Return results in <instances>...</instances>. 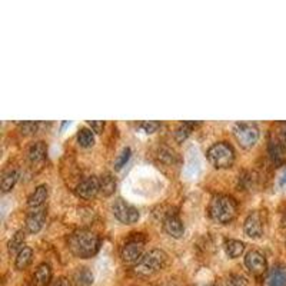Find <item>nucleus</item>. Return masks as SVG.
<instances>
[{
	"label": "nucleus",
	"mask_w": 286,
	"mask_h": 286,
	"mask_svg": "<svg viewBox=\"0 0 286 286\" xmlns=\"http://www.w3.org/2000/svg\"><path fill=\"white\" fill-rule=\"evenodd\" d=\"M161 128V123L159 122H153V120H149V122H142L140 123V129L146 133H153L157 129Z\"/></svg>",
	"instance_id": "obj_29"
},
{
	"label": "nucleus",
	"mask_w": 286,
	"mask_h": 286,
	"mask_svg": "<svg viewBox=\"0 0 286 286\" xmlns=\"http://www.w3.org/2000/svg\"><path fill=\"white\" fill-rule=\"evenodd\" d=\"M68 247L76 258L89 259L99 252L101 240L96 233L89 229H78L69 235Z\"/></svg>",
	"instance_id": "obj_1"
},
{
	"label": "nucleus",
	"mask_w": 286,
	"mask_h": 286,
	"mask_svg": "<svg viewBox=\"0 0 286 286\" xmlns=\"http://www.w3.org/2000/svg\"><path fill=\"white\" fill-rule=\"evenodd\" d=\"M52 286H72V285H70L69 279L65 278V276H60V278H57L54 280Z\"/></svg>",
	"instance_id": "obj_31"
},
{
	"label": "nucleus",
	"mask_w": 286,
	"mask_h": 286,
	"mask_svg": "<svg viewBox=\"0 0 286 286\" xmlns=\"http://www.w3.org/2000/svg\"><path fill=\"white\" fill-rule=\"evenodd\" d=\"M46 224V210L45 208L31 209L26 216V229L29 233H38Z\"/></svg>",
	"instance_id": "obj_12"
},
{
	"label": "nucleus",
	"mask_w": 286,
	"mask_h": 286,
	"mask_svg": "<svg viewBox=\"0 0 286 286\" xmlns=\"http://www.w3.org/2000/svg\"><path fill=\"white\" fill-rule=\"evenodd\" d=\"M208 161L216 169H228L235 162V152L226 142H217L208 149Z\"/></svg>",
	"instance_id": "obj_5"
},
{
	"label": "nucleus",
	"mask_w": 286,
	"mask_h": 286,
	"mask_svg": "<svg viewBox=\"0 0 286 286\" xmlns=\"http://www.w3.org/2000/svg\"><path fill=\"white\" fill-rule=\"evenodd\" d=\"M52 280V268L49 263H40L33 273L31 283L33 286H47Z\"/></svg>",
	"instance_id": "obj_14"
},
{
	"label": "nucleus",
	"mask_w": 286,
	"mask_h": 286,
	"mask_svg": "<svg viewBox=\"0 0 286 286\" xmlns=\"http://www.w3.org/2000/svg\"><path fill=\"white\" fill-rule=\"evenodd\" d=\"M78 143L82 147H92L94 145V135L93 131L87 128H82L78 132Z\"/></svg>",
	"instance_id": "obj_25"
},
{
	"label": "nucleus",
	"mask_w": 286,
	"mask_h": 286,
	"mask_svg": "<svg viewBox=\"0 0 286 286\" xmlns=\"http://www.w3.org/2000/svg\"><path fill=\"white\" fill-rule=\"evenodd\" d=\"M269 156L275 165H282L286 161V122L276 124L269 138Z\"/></svg>",
	"instance_id": "obj_4"
},
{
	"label": "nucleus",
	"mask_w": 286,
	"mask_h": 286,
	"mask_svg": "<svg viewBox=\"0 0 286 286\" xmlns=\"http://www.w3.org/2000/svg\"><path fill=\"white\" fill-rule=\"evenodd\" d=\"M224 247L226 255L229 256L231 259H235V258H239V256L243 253V250H245V243H243L242 240L229 239L225 242Z\"/></svg>",
	"instance_id": "obj_21"
},
{
	"label": "nucleus",
	"mask_w": 286,
	"mask_h": 286,
	"mask_svg": "<svg viewBox=\"0 0 286 286\" xmlns=\"http://www.w3.org/2000/svg\"><path fill=\"white\" fill-rule=\"evenodd\" d=\"M233 136L243 149H252L259 139V129L255 123L239 122L233 126Z\"/></svg>",
	"instance_id": "obj_6"
},
{
	"label": "nucleus",
	"mask_w": 286,
	"mask_h": 286,
	"mask_svg": "<svg viewBox=\"0 0 286 286\" xmlns=\"http://www.w3.org/2000/svg\"><path fill=\"white\" fill-rule=\"evenodd\" d=\"M89 126L92 128V131L94 133H102L103 132V128H105V122L103 120H90L89 122Z\"/></svg>",
	"instance_id": "obj_30"
},
{
	"label": "nucleus",
	"mask_w": 286,
	"mask_h": 286,
	"mask_svg": "<svg viewBox=\"0 0 286 286\" xmlns=\"http://www.w3.org/2000/svg\"><path fill=\"white\" fill-rule=\"evenodd\" d=\"M38 126L39 124L36 122H23V123H20V132H22V135H31V133H36Z\"/></svg>",
	"instance_id": "obj_28"
},
{
	"label": "nucleus",
	"mask_w": 286,
	"mask_h": 286,
	"mask_svg": "<svg viewBox=\"0 0 286 286\" xmlns=\"http://www.w3.org/2000/svg\"><path fill=\"white\" fill-rule=\"evenodd\" d=\"M279 183H280V186H283L286 183V170L285 173L282 175V178H280V182H279Z\"/></svg>",
	"instance_id": "obj_32"
},
{
	"label": "nucleus",
	"mask_w": 286,
	"mask_h": 286,
	"mask_svg": "<svg viewBox=\"0 0 286 286\" xmlns=\"http://www.w3.org/2000/svg\"><path fill=\"white\" fill-rule=\"evenodd\" d=\"M143 249H145V242L140 239H132L126 242L122 249H120V258L126 263H136L143 258Z\"/></svg>",
	"instance_id": "obj_9"
},
{
	"label": "nucleus",
	"mask_w": 286,
	"mask_h": 286,
	"mask_svg": "<svg viewBox=\"0 0 286 286\" xmlns=\"http://www.w3.org/2000/svg\"><path fill=\"white\" fill-rule=\"evenodd\" d=\"M24 247V232L23 231H17V232L12 236V239L9 240L8 249L10 255L19 253Z\"/></svg>",
	"instance_id": "obj_22"
},
{
	"label": "nucleus",
	"mask_w": 286,
	"mask_h": 286,
	"mask_svg": "<svg viewBox=\"0 0 286 286\" xmlns=\"http://www.w3.org/2000/svg\"><path fill=\"white\" fill-rule=\"evenodd\" d=\"M101 180V192L105 196H110L112 194H115L116 190V179L113 178L110 173H105L102 175Z\"/></svg>",
	"instance_id": "obj_23"
},
{
	"label": "nucleus",
	"mask_w": 286,
	"mask_h": 286,
	"mask_svg": "<svg viewBox=\"0 0 286 286\" xmlns=\"http://www.w3.org/2000/svg\"><path fill=\"white\" fill-rule=\"evenodd\" d=\"M236 202L231 196L226 195H217L215 196L210 205H209V216L216 224L226 225L232 222L233 217L236 216Z\"/></svg>",
	"instance_id": "obj_2"
},
{
	"label": "nucleus",
	"mask_w": 286,
	"mask_h": 286,
	"mask_svg": "<svg viewBox=\"0 0 286 286\" xmlns=\"http://www.w3.org/2000/svg\"><path fill=\"white\" fill-rule=\"evenodd\" d=\"M245 266L247 271L253 275H263L266 269H268V263H266V258L261 253L259 250H250L247 252L245 256Z\"/></svg>",
	"instance_id": "obj_11"
},
{
	"label": "nucleus",
	"mask_w": 286,
	"mask_h": 286,
	"mask_svg": "<svg viewBox=\"0 0 286 286\" xmlns=\"http://www.w3.org/2000/svg\"><path fill=\"white\" fill-rule=\"evenodd\" d=\"M201 286H215V285H201Z\"/></svg>",
	"instance_id": "obj_33"
},
{
	"label": "nucleus",
	"mask_w": 286,
	"mask_h": 286,
	"mask_svg": "<svg viewBox=\"0 0 286 286\" xmlns=\"http://www.w3.org/2000/svg\"><path fill=\"white\" fill-rule=\"evenodd\" d=\"M266 286H286V268L282 265L273 266L268 272Z\"/></svg>",
	"instance_id": "obj_15"
},
{
	"label": "nucleus",
	"mask_w": 286,
	"mask_h": 286,
	"mask_svg": "<svg viewBox=\"0 0 286 286\" xmlns=\"http://www.w3.org/2000/svg\"><path fill=\"white\" fill-rule=\"evenodd\" d=\"M196 124L199 123H198V122H182V123L176 128V131H175V139L178 140L179 143L187 139L189 135L192 133L194 126H196Z\"/></svg>",
	"instance_id": "obj_24"
},
{
	"label": "nucleus",
	"mask_w": 286,
	"mask_h": 286,
	"mask_svg": "<svg viewBox=\"0 0 286 286\" xmlns=\"http://www.w3.org/2000/svg\"><path fill=\"white\" fill-rule=\"evenodd\" d=\"M31 258H33V250L31 247L24 246L17 255L15 259V268L17 271H24L29 265L31 263Z\"/></svg>",
	"instance_id": "obj_19"
},
{
	"label": "nucleus",
	"mask_w": 286,
	"mask_h": 286,
	"mask_svg": "<svg viewBox=\"0 0 286 286\" xmlns=\"http://www.w3.org/2000/svg\"><path fill=\"white\" fill-rule=\"evenodd\" d=\"M131 155H132L131 147H124L123 150H122V153L117 156V159L115 161V169L116 170L122 169L124 165L128 163V161L131 159Z\"/></svg>",
	"instance_id": "obj_27"
},
{
	"label": "nucleus",
	"mask_w": 286,
	"mask_h": 286,
	"mask_svg": "<svg viewBox=\"0 0 286 286\" xmlns=\"http://www.w3.org/2000/svg\"><path fill=\"white\" fill-rule=\"evenodd\" d=\"M46 152H47L46 145L39 140V142L31 143V146L29 147V150H27V157H29L30 163L35 165V163L42 162V161L46 157Z\"/></svg>",
	"instance_id": "obj_18"
},
{
	"label": "nucleus",
	"mask_w": 286,
	"mask_h": 286,
	"mask_svg": "<svg viewBox=\"0 0 286 286\" xmlns=\"http://www.w3.org/2000/svg\"><path fill=\"white\" fill-rule=\"evenodd\" d=\"M112 212L119 222H122L124 225H132L136 224L139 220V210L132 206L129 203H126L122 199H117L113 206H112Z\"/></svg>",
	"instance_id": "obj_7"
},
{
	"label": "nucleus",
	"mask_w": 286,
	"mask_h": 286,
	"mask_svg": "<svg viewBox=\"0 0 286 286\" xmlns=\"http://www.w3.org/2000/svg\"><path fill=\"white\" fill-rule=\"evenodd\" d=\"M99 192H101V180L96 176H89V178L83 179L75 189V194L85 201L93 199Z\"/></svg>",
	"instance_id": "obj_10"
},
{
	"label": "nucleus",
	"mask_w": 286,
	"mask_h": 286,
	"mask_svg": "<svg viewBox=\"0 0 286 286\" xmlns=\"http://www.w3.org/2000/svg\"><path fill=\"white\" fill-rule=\"evenodd\" d=\"M72 280L76 286H90L93 282L92 272L89 271L87 268H78L76 271L73 272Z\"/></svg>",
	"instance_id": "obj_20"
},
{
	"label": "nucleus",
	"mask_w": 286,
	"mask_h": 286,
	"mask_svg": "<svg viewBox=\"0 0 286 286\" xmlns=\"http://www.w3.org/2000/svg\"><path fill=\"white\" fill-rule=\"evenodd\" d=\"M263 228H265V217L261 210H253L250 212L243 224V231L246 236L252 239H259L263 235Z\"/></svg>",
	"instance_id": "obj_8"
},
{
	"label": "nucleus",
	"mask_w": 286,
	"mask_h": 286,
	"mask_svg": "<svg viewBox=\"0 0 286 286\" xmlns=\"http://www.w3.org/2000/svg\"><path fill=\"white\" fill-rule=\"evenodd\" d=\"M224 286H247V279L240 273H232L225 280Z\"/></svg>",
	"instance_id": "obj_26"
},
{
	"label": "nucleus",
	"mask_w": 286,
	"mask_h": 286,
	"mask_svg": "<svg viewBox=\"0 0 286 286\" xmlns=\"http://www.w3.org/2000/svg\"><path fill=\"white\" fill-rule=\"evenodd\" d=\"M47 196H49V187L46 185H40L38 186L31 195L27 199V206L30 209H36V208H42L43 203L46 202Z\"/></svg>",
	"instance_id": "obj_16"
},
{
	"label": "nucleus",
	"mask_w": 286,
	"mask_h": 286,
	"mask_svg": "<svg viewBox=\"0 0 286 286\" xmlns=\"http://www.w3.org/2000/svg\"><path fill=\"white\" fill-rule=\"evenodd\" d=\"M163 229L169 236L175 238V239L182 238L183 233H185V226L182 224L180 217L178 216V213H168L165 216V219H163Z\"/></svg>",
	"instance_id": "obj_13"
},
{
	"label": "nucleus",
	"mask_w": 286,
	"mask_h": 286,
	"mask_svg": "<svg viewBox=\"0 0 286 286\" xmlns=\"http://www.w3.org/2000/svg\"><path fill=\"white\" fill-rule=\"evenodd\" d=\"M19 179V172L15 168H10V169H6L2 175V182H0V187H2V192L3 194H8L13 189V186L16 185Z\"/></svg>",
	"instance_id": "obj_17"
},
{
	"label": "nucleus",
	"mask_w": 286,
	"mask_h": 286,
	"mask_svg": "<svg viewBox=\"0 0 286 286\" xmlns=\"http://www.w3.org/2000/svg\"><path fill=\"white\" fill-rule=\"evenodd\" d=\"M166 261H168V255L162 249H152L135 265L133 273L139 278H149L159 271H162L166 265Z\"/></svg>",
	"instance_id": "obj_3"
}]
</instances>
